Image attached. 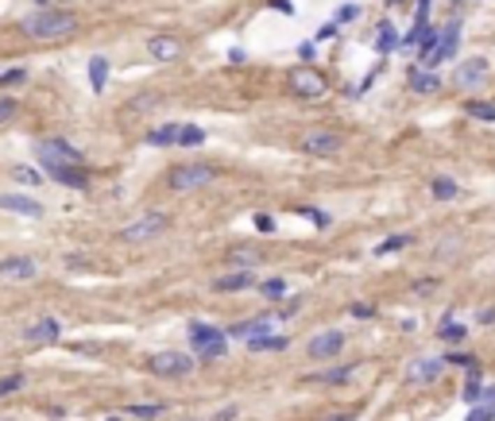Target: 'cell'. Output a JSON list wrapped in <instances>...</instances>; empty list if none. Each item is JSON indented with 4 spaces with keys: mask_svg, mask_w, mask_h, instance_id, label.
Wrapping results in <instances>:
<instances>
[{
    "mask_svg": "<svg viewBox=\"0 0 495 421\" xmlns=\"http://www.w3.org/2000/svg\"><path fill=\"white\" fill-rule=\"evenodd\" d=\"M35 259H27V256H16V259H4L0 263V279H12V282H27V279H35Z\"/></svg>",
    "mask_w": 495,
    "mask_h": 421,
    "instance_id": "16",
    "label": "cell"
},
{
    "mask_svg": "<svg viewBox=\"0 0 495 421\" xmlns=\"http://www.w3.org/2000/svg\"><path fill=\"white\" fill-rule=\"evenodd\" d=\"M190 344L202 360H221L228 352V332H221L217 325H205V321H193L190 325Z\"/></svg>",
    "mask_w": 495,
    "mask_h": 421,
    "instance_id": "2",
    "label": "cell"
},
{
    "mask_svg": "<svg viewBox=\"0 0 495 421\" xmlns=\"http://www.w3.org/2000/svg\"><path fill=\"white\" fill-rule=\"evenodd\" d=\"M260 294L263 297H283L286 294V282L283 279H267V282H260Z\"/></svg>",
    "mask_w": 495,
    "mask_h": 421,
    "instance_id": "36",
    "label": "cell"
},
{
    "mask_svg": "<svg viewBox=\"0 0 495 421\" xmlns=\"http://www.w3.org/2000/svg\"><path fill=\"white\" fill-rule=\"evenodd\" d=\"M167 228H170V216L152 209V213H143L140 221H132L128 228H120V239H124V244H152V239H159Z\"/></svg>",
    "mask_w": 495,
    "mask_h": 421,
    "instance_id": "3",
    "label": "cell"
},
{
    "mask_svg": "<svg viewBox=\"0 0 495 421\" xmlns=\"http://www.w3.org/2000/svg\"><path fill=\"white\" fill-rule=\"evenodd\" d=\"M205 132L198 124H182V135H178V147H202Z\"/></svg>",
    "mask_w": 495,
    "mask_h": 421,
    "instance_id": "30",
    "label": "cell"
},
{
    "mask_svg": "<svg viewBox=\"0 0 495 421\" xmlns=\"http://www.w3.org/2000/svg\"><path fill=\"white\" fill-rule=\"evenodd\" d=\"M348 317H376V306H371V302H353V306H348Z\"/></svg>",
    "mask_w": 495,
    "mask_h": 421,
    "instance_id": "38",
    "label": "cell"
},
{
    "mask_svg": "<svg viewBox=\"0 0 495 421\" xmlns=\"http://www.w3.org/2000/svg\"><path fill=\"white\" fill-rule=\"evenodd\" d=\"M186 421H193V418H186Z\"/></svg>",
    "mask_w": 495,
    "mask_h": 421,
    "instance_id": "53",
    "label": "cell"
},
{
    "mask_svg": "<svg viewBox=\"0 0 495 421\" xmlns=\"http://www.w3.org/2000/svg\"><path fill=\"white\" fill-rule=\"evenodd\" d=\"M298 213L306 216V221L313 224V228H329V213H321V209H313V205H306V209H298Z\"/></svg>",
    "mask_w": 495,
    "mask_h": 421,
    "instance_id": "35",
    "label": "cell"
},
{
    "mask_svg": "<svg viewBox=\"0 0 495 421\" xmlns=\"http://www.w3.org/2000/svg\"><path fill=\"white\" fill-rule=\"evenodd\" d=\"M429 193H434L437 201H453V198H461V186L441 174V178H429Z\"/></svg>",
    "mask_w": 495,
    "mask_h": 421,
    "instance_id": "23",
    "label": "cell"
},
{
    "mask_svg": "<svg viewBox=\"0 0 495 421\" xmlns=\"http://www.w3.org/2000/svg\"><path fill=\"white\" fill-rule=\"evenodd\" d=\"M256 228H260V232H275V216H267V213H256Z\"/></svg>",
    "mask_w": 495,
    "mask_h": 421,
    "instance_id": "43",
    "label": "cell"
},
{
    "mask_svg": "<svg viewBox=\"0 0 495 421\" xmlns=\"http://www.w3.org/2000/svg\"><path fill=\"white\" fill-rule=\"evenodd\" d=\"M298 54H302V62L310 66V58H313V43H302V47H298Z\"/></svg>",
    "mask_w": 495,
    "mask_h": 421,
    "instance_id": "45",
    "label": "cell"
},
{
    "mask_svg": "<svg viewBox=\"0 0 495 421\" xmlns=\"http://www.w3.org/2000/svg\"><path fill=\"white\" fill-rule=\"evenodd\" d=\"M468 116H476V120L492 124V120H495V105H492V101H472V105H468Z\"/></svg>",
    "mask_w": 495,
    "mask_h": 421,
    "instance_id": "31",
    "label": "cell"
},
{
    "mask_svg": "<svg viewBox=\"0 0 495 421\" xmlns=\"http://www.w3.org/2000/svg\"><path fill=\"white\" fill-rule=\"evenodd\" d=\"M457 47H461V24H449L441 31V39H437V47H434V54L422 62L426 70H434V66H441V62H449V58L457 54Z\"/></svg>",
    "mask_w": 495,
    "mask_h": 421,
    "instance_id": "8",
    "label": "cell"
},
{
    "mask_svg": "<svg viewBox=\"0 0 495 421\" xmlns=\"http://www.w3.org/2000/svg\"><path fill=\"white\" fill-rule=\"evenodd\" d=\"M178 135H182V124H163L147 135V143H152V147H175Z\"/></svg>",
    "mask_w": 495,
    "mask_h": 421,
    "instance_id": "22",
    "label": "cell"
},
{
    "mask_svg": "<svg viewBox=\"0 0 495 421\" xmlns=\"http://www.w3.org/2000/svg\"><path fill=\"white\" fill-rule=\"evenodd\" d=\"M298 151H306V155H318V158L337 155V151H341V135H337V132H306L302 143H298Z\"/></svg>",
    "mask_w": 495,
    "mask_h": 421,
    "instance_id": "11",
    "label": "cell"
},
{
    "mask_svg": "<svg viewBox=\"0 0 495 421\" xmlns=\"http://www.w3.org/2000/svg\"><path fill=\"white\" fill-rule=\"evenodd\" d=\"M445 364H461V367H476V364H472V355H464V352H453V355H445Z\"/></svg>",
    "mask_w": 495,
    "mask_h": 421,
    "instance_id": "44",
    "label": "cell"
},
{
    "mask_svg": "<svg viewBox=\"0 0 495 421\" xmlns=\"http://www.w3.org/2000/svg\"><path fill=\"white\" fill-rule=\"evenodd\" d=\"M360 16V8H356V4H344L341 12H337V24H348V20H356Z\"/></svg>",
    "mask_w": 495,
    "mask_h": 421,
    "instance_id": "41",
    "label": "cell"
},
{
    "mask_svg": "<svg viewBox=\"0 0 495 421\" xmlns=\"http://www.w3.org/2000/svg\"><path fill=\"white\" fill-rule=\"evenodd\" d=\"M24 70H4V74H0V85H16V82H24Z\"/></svg>",
    "mask_w": 495,
    "mask_h": 421,
    "instance_id": "42",
    "label": "cell"
},
{
    "mask_svg": "<svg viewBox=\"0 0 495 421\" xmlns=\"http://www.w3.org/2000/svg\"><path fill=\"white\" fill-rule=\"evenodd\" d=\"M356 375V364H341V367H333V371H321L318 375V383H329V387H341V383H348Z\"/></svg>",
    "mask_w": 495,
    "mask_h": 421,
    "instance_id": "26",
    "label": "cell"
},
{
    "mask_svg": "<svg viewBox=\"0 0 495 421\" xmlns=\"http://www.w3.org/2000/svg\"><path fill=\"white\" fill-rule=\"evenodd\" d=\"M128 413H132V418H143V421H152V418H163V413H167V406H128Z\"/></svg>",
    "mask_w": 495,
    "mask_h": 421,
    "instance_id": "34",
    "label": "cell"
},
{
    "mask_svg": "<svg viewBox=\"0 0 495 421\" xmlns=\"http://www.w3.org/2000/svg\"><path fill=\"white\" fill-rule=\"evenodd\" d=\"M445 355H422V360H414L411 364V371H406V379L411 383H418V387H426V383H434V379H441V371H445Z\"/></svg>",
    "mask_w": 495,
    "mask_h": 421,
    "instance_id": "12",
    "label": "cell"
},
{
    "mask_svg": "<svg viewBox=\"0 0 495 421\" xmlns=\"http://www.w3.org/2000/svg\"><path fill=\"white\" fill-rule=\"evenodd\" d=\"M437 337H441L445 344H464V340H468V332H464V325H457V321H449V317H445L441 329H437Z\"/></svg>",
    "mask_w": 495,
    "mask_h": 421,
    "instance_id": "27",
    "label": "cell"
},
{
    "mask_svg": "<svg viewBox=\"0 0 495 421\" xmlns=\"http://www.w3.org/2000/svg\"><path fill=\"white\" fill-rule=\"evenodd\" d=\"M333 35H337V24H325V27H321V31H318V39L325 43V39H333Z\"/></svg>",
    "mask_w": 495,
    "mask_h": 421,
    "instance_id": "47",
    "label": "cell"
},
{
    "mask_svg": "<svg viewBox=\"0 0 495 421\" xmlns=\"http://www.w3.org/2000/svg\"><path fill=\"white\" fill-rule=\"evenodd\" d=\"M495 321V306L492 309H484V313H480V325H492Z\"/></svg>",
    "mask_w": 495,
    "mask_h": 421,
    "instance_id": "50",
    "label": "cell"
},
{
    "mask_svg": "<svg viewBox=\"0 0 495 421\" xmlns=\"http://www.w3.org/2000/svg\"><path fill=\"white\" fill-rule=\"evenodd\" d=\"M35 155H39V158H54V163H70V166L82 163V151H77L70 140H62V135H47V140H39V143H35Z\"/></svg>",
    "mask_w": 495,
    "mask_h": 421,
    "instance_id": "7",
    "label": "cell"
},
{
    "mask_svg": "<svg viewBox=\"0 0 495 421\" xmlns=\"http://www.w3.org/2000/svg\"><path fill=\"white\" fill-rule=\"evenodd\" d=\"M480 402H484V406H495V387L480 390Z\"/></svg>",
    "mask_w": 495,
    "mask_h": 421,
    "instance_id": "48",
    "label": "cell"
},
{
    "mask_svg": "<svg viewBox=\"0 0 495 421\" xmlns=\"http://www.w3.org/2000/svg\"><path fill=\"white\" fill-rule=\"evenodd\" d=\"M437 39L441 35L434 31V27H426V35H422V43H418V62H426L429 54H434V47H437Z\"/></svg>",
    "mask_w": 495,
    "mask_h": 421,
    "instance_id": "33",
    "label": "cell"
},
{
    "mask_svg": "<svg viewBox=\"0 0 495 421\" xmlns=\"http://www.w3.org/2000/svg\"><path fill=\"white\" fill-rule=\"evenodd\" d=\"M394 47H399V31H394V24H391V20H383V24H379V35H376V50L387 58Z\"/></svg>",
    "mask_w": 495,
    "mask_h": 421,
    "instance_id": "24",
    "label": "cell"
},
{
    "mask_svg": "<svg viewBox=\"0 0 495 421\" xmlns=\"http://www.w3.org/2000/svg\"><path fill=\"white\" fill-rule=\"evenodd\" d=\"M20 387H24V375H8V379H0V398H4V394H12V390H20Z\"/></svg>",
    "mask_w": 495,
    "mask_h": 421,
    "instance_id": "40",
    "label": "cell"
},
{
    "mask_svg": "<svg viewBox=\"0 0 495 421\" xmlns=\"http://www.w3.org/2000/svg\"><path fill=\"white\" fill-rule=\"evenodd\" d=\"M487 70H492L487 58H468V62H461V66L453 70V85L457 89H476V85L487 77Z\"/></svg>",
    "mask_w": 495,
    "mask_h": 421,
    "instance_id": "10",
    "label": "cell"
},
{
    "mask_svg": "<svg viewBox=\"0 0 495 421\" xmlns=\"http://www.w3.org/2000/svg\"><path fill=\"white\" fill-rule=\"evenodd\" d=\"M147 54H152L155 62H175V58L182 54V43L170 39V35H152V39H147Z\"/></svg>",
    "mask_w": 495,
    "mask_h": 421,
    "instance_id": "15",
    "label": "cell"
},
{
    "mask_svg": "<svg viewBox=\"0 0 495 421\" xmlns=\"http://www.w3.org/2000/svg\"><path fill=\"white\" fill-rule=\"evenodd\" d=\"M89 85H93V93L109 89V58H101V54L89 58Z\"/></svg>",
    "mask_w": 495,
    "mask_h": 421,
    "instance_id": "20",
    "label": "cell"
},
{
    "mask_svg": "<svg viewBox=\"0 0 495 421\" xmlns=\"http://www.w3.org/2000/svg\"><path fill=\"white\" fill-rule=\"evenodd\" d=\"M341 348H344V332L341 329H329V332H318V337L306 344V352H310V360H333Z\"/></svg>",
    "mask_w": 495,
    "mask_h": 421,
    "instance_id": "13",
    "label": "cell"
},
{
    "mask_svg": "<svg viewBox=\"0 0 495 421\" xmlns=\"http://www.w3.org/2000/svg\"><path fill=\"white\" fill-rule=\"evenodd\" d=\"M244 58H248V54H244V50H240V47H236V50H228V62H236V66H240Z\"/></svg>",
    "mask_w": 495,
    "mask_h": 421,
    "instance_id": "49",
    "label": "cell"
},
{
    "mask_svg": "<svg viewBox=\"0 0 495 421\" xmlns=\"http://www.w3.org/2000/svg\"><path fill=\"white\" fill-rule=\"evenodd\" d=\"M260 251H256V248H232V251H228V263H232V267H240V271H252V267L256 263H260Z\"/></svg>",
    "mask_w": 495,
    "mask_h": 421,
    "instance_id": "25",
    "label": "cell"
},
{
    "mask_svg": "<svg viewBox=\"0 0 495 421\" xmlns=\"http://www.w3.org/2000/svg\"><path fill=\"white\" fill-rule=\"evenodd\" d=\"M321 421H356V413L344 410V413H329V418H321Z\"/></svg>",
    "mask_w": 495,
    "mask_h": 421,
    "instance_id": "46",
    "label": "cell"
},
{
    "mask_svg": "<svg viewBox=\"0 0 495 421\" xmlns=\"http://www.w3.org/2000/svg\"><path fill=\"white\" fill-rule=\"evenodd\" d=\"M286 344H290V340H286L283 332H267V337H252V340H248L252 352H283Z\"/></svg>",
    "mask_w": 495,
    "mask_h": 421,
    "instance_id": "21",
    "label": "cell"
},
{
    "mask_svg": "<svg viewBox=\"0 0 495 421\" xmlns=\"http://www.w3.org/2000/svg\"><path fill=\"white\" fill-rule=\"evenodd\" d=\"M43 163V170H47V178H54L59 186H66V190H85V174L77 170V166H70V163H54V158H39Z\"/></svg>",
    "mask_w": 495,
    "mask_h": 421,
    "instance_id": "9",
    "label": "cell"
},
{
    "mask_svg": "<svg viewBox=\"0 0 495 421\" xmlns=\"http://www.w3.org/2000/svg\"><path fill=\"white\" fill-rule=\"evenodd\" d=\"M213 178H217V170H213V166H205V163H182V166H170L167 186H170V190H178V193H186V190H202V186H209Z\"/></svg>",
    "mask_w": 495,
    "mask_h": 421,
    "instance_id": "4",
    "label": "cell"
},
{
    "mask_svg": "<svg viewBox=\"0 0 495 421\" xmlns=\"http://www.w3.org/2000/svg\"><path fill=\"white\" fill-rule=\"evenodd\" d=\"M480 390H484V375H480V367H468V379H464V402L476 406Z\"/></svg>",
    "mask_w": 495,
    "mask_h": 421,
    "instance_id": "28",
    "label": "cell"
},
{
    "mask_svg": "<svg viewBox=\"0 0 495 421\" xmlns=\"http://www.w3.org/2000/svg\"><path fill=\"white\" fill-rule=\"evenodd\" d=\"M387 4H403V0H387Z\"/></svg>",
    "mask_w": 495,
    "mask_h": 421,
    "instance_id": "52",
    "label": "cell"
},
{
    "mask_svg": "<svg viewBox=\"0 0 495 421\" xmlns=\"http://www.w3.org/2000/svg\"><path fill=\"white\" fill-rule=\"evenodd\" d=\"M20 27H24L27 39L54 43V39H66V35L74 31V27H77V16H74V12H62V8H39L35 16H27Z\"/></svg>",
    "mask_w": 495,
    "mask_h": 421,
    "instance_id": "1",
    "label": "cell"
},
{
    "mask_svg": "<svg viewBox=\"0 0 495 421\" xmlns=\"http://www.w3.org/2000/svg\"><path fill=\"white\" fill-rule=\"evenodd\" d=\"M248 286H256V274L240 271V267H236L232 274H225V279L213 282V290H221V294H240V290H248Z\"/></svg>",
    "mask_w": 495,
    "mask_h": 421,
    "instance_id": "18",
    "label": "cell"
},
{
    "mask_svg": "<svg viewBox=\"0 0 495 421\" xmlns=\"http://www.w3.org/2000/svg\"><path fill=\"white\" fill-rule=\"evenodd\" d=\"M8 120H16V101H8V97H0V128L8 124Z\"/></svg>",
    "mask_w": 495,
    "mask_h": 421,
    "instance_id": "39",
    "label": "cell"
},
{
    "mask_svg": "<svg viewBox=\"0 0 495 421\" xmlns=\"http://www.w3.org/2000/svg\"><path fill=\"white\" fill-rule=\"evenodd\" d=\"M411 89L414 93H437L441 89V77H437L434 70H426V66H414L411 70Z\"/></svg>",
    "mask_w": 495,
    "mask_h": 421,
    "instance_id": "19",
    "label": "cell"
},
{
    "mask_svg": "<svg viewBox=\"0 0 495 421\" xmlns=\"http://www.w3.org/2000/svg\"><path fill=\"white\" fill-rule=\"evenodd\" d=\"M0 209L4 213H16V216H27V221H39L43 216V205L27 193H0Z\"/></svg>",
    "mask_w": 495,
    "mask_h": 421,
    "instance_id": "14",
    "label": "cell"
},
{
    "mask_svg": "<svg viewBox=\"0 0 495 421\" xmlns=\"http://www.w3.org/2000/svg\"><path fill=\"white\" fill-rule=\"evenodd\" d=\"M12 178H16V182H24V186H43V174L35 170V166H16V170H12Z\"/></svg>",
    "mask_w": 495,
    "mask_h": 421,
    "instance_id": "32",
    "label": "cell"
},
{
    "mask_svg": "<svg viewBox=\"0 0 495 421\" xmlns=\"http://www.w3.org/2000/svg\"><path fill=\"white\" fill-rule=\"evenodd\" d=\"M35 4H43V8H51V0H35Z\"/></svg>",
    "mask_w": 495,
    "mask_h": 421,
    "instance_id": "51",
    "label": "cell"
},
{
    "mask_svg": "<svg viewBox=\"0 0 495 421\" xmlns=\"http://www.w3.org/2000/svg\"><path fill=\"white\" fill-rule=\"evenodd\" d=\"M24 337L31 340V344H54V340H59V321H54V317H39L35 325L24 329Z\"/></svg>",
    "mask_w": 495,
    "mask_h": 421,
    "instance_id": "17",
    "label": "cell"
},
{
    "mask_svg": "<svg viewBox=\"0 0 495 421\" xmlns=\"http://www.w3.org/2000/svg\"><path fill=\"white\" fill-rule=\"evenodd\" d=\"M406 244H414V236H406V232H399V236H387L383 244H376V256H391V251H403Z\"/></svg>",
    "mask_w": 495,
    "mask_h": 421,
    "instance_id": "29",
    "label": "cell"
},
{
    "mask_svg": "<svg viewBox=\"0 0 495 421\" xmlns=\"http://www.w3.org/2000/svg\"><path fill=\"white\" fill-rule=\"evenodd\" d=\"M464 421H495V410H492V406H484V402H476V406L468 410V418H464Z\"/></svg>",
    "mask_w": 495,
    "mask_h": 421,
    "instance_id": "37",
    "label": "cell"
},
{
    "mask_svg": "<svg viewBox=\"0 0 495 421\" xmlns=\"http://www.w3.org/2000/svg\"><path fill=\"white\" fill-rule=\"evenodd\" d=\"M147 367H152V375H163V379H182V375L193 371V355H186V352H155L152 360H147Z\"/></svg>",
    "mask_w": 495,
    "mask_h": 421,
    "instance_id": "5",
    "label": "cell"
},
{
    "mask_svg": "<svg viewBox=\"0 0 495 421\" xmlns=\"http://www.w3.org/2000/svg\"><path fill=\"white\" fill-rule=\"evenodd\" d=\"M109 421H117V418H109Z\"/></svg>",
    "mask_w": 495,
    "mask_h": 421,
    "instance_id": "54",
    "label": "cell"
},
{
    "mask_svg": "<svg viewBox=\"0 0 495 421\" xmlns=\"http://www.w3.org/2000/svg\"><path fill=\"white\" fill-rule=\"evenodd\" d=\"M290 89L298 93V97L313 101V97H325V74H318L313 66H294L290 70Z\"/></svg>",
    "mask_w": 495,
    "mask_h": 421,
    "instance_id": "6",
    "label": "cell"
}]
</instances>
